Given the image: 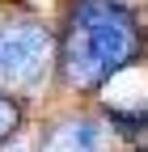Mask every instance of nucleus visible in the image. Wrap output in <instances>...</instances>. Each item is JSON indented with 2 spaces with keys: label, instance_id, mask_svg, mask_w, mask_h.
<instances>
[{
  "label": "nucleus",
  "instance_id": "7ed1b4c3",
  "mask_svg": "<svg viewBox=\"0 0 148 152\" xmlns=\"http://www.w3.org/2000/svg\"><path fill=\"white\" fill-rule=\"evenodd\" d=\"M38 152H102V123L97 118H59L47 127Z\"/></svg>",
  "mask_w": 148,
  "mask_h": 152
},
{
  "label": "nucleus",
  "instance_id": "20e7f679",
  "mask_svg": "<svg viewBox=\"0 0 148 152\" xmlns=\"http://www.w3.org/2000/svg\"><path fill=\"white\" fill-rule=\"evenodd\" d=\"M17 127H21V102L13 93H0V144L17 135Z\"/></svg>",
  "mask_w": 148,
  "mask_h": 152
},
{
  "label": "nucleus",
  "instance_id": "423d86ee",
  "mask_svg": "<svg viewBox=\"0 0 148 152\" xmlns=\"http://www.w3.org/2000/svg\"><path fill=\"white\" fill-rule=\"evenodd\" d=\"M144 152H148V148H144Z\"/></svg>",
  "mask_w": 148,
  "mask_h": 152
},
{
  "label": "nucleus",
  "instance_id": "f257e3e1",
  "mask_svg": "<svg viewBox=\"0 0 148 152\" xmlns=\"http://www.w3.org/2000/svg\"><path fill=\"white\" fill-rule=\"evenodd\" d=\"M140 59L144 26L127 0H72L59 38V68L72 89L102 93Z\"/></svg>",
  "mask_w": 148,
  "mask_h": 152
},
{
  "label": "nucleus",
  "instance_id": "f03ea898",
  "mask_svg": "<svg viewBox=\"0 0 148 152\" xmlns=\"http://www.w3.org/2000/svg\"><path fill=\"white\" fill-rule=\"evenodd\" d=\"M55 59V38L42 21L9 17L0 21V80L9 89H34Z\"/></svg>",
  "mask_w": 148,
  "mask_h": 152
},
{
  "label": "nucleus",
  "instance_id": "39448f33",
  "mask_svg": "<svg viewBox=\"0 0 148 152\" xmlns=\"http://www.w3.org/2000/svg\"><path fill=\"white\" fill-rule=\"evenodd\" d=\"M0 152H26V144H13V148H0Z\"/></svg>",
  "mask_w": 148,
  "mask_h": 152
}]
</instances>
